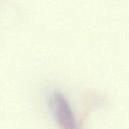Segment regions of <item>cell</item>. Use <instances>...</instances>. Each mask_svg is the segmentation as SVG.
<instances>
[{"mask_svg":"<svg viewBox=\"0 0 129 129\" xmlns=\"http://www.w3.org/2000/svg\"><path fill=\"white\" fill-rule=\"evenodd\" d=\"M48 104L52 116L60 129H80L71 104L63 94L58 91L52 92L48 97Z\"/></svg>","mask_w":129,"mask_h":129,"instance_id":"obj_1","label":"cell"}]
</instances>
